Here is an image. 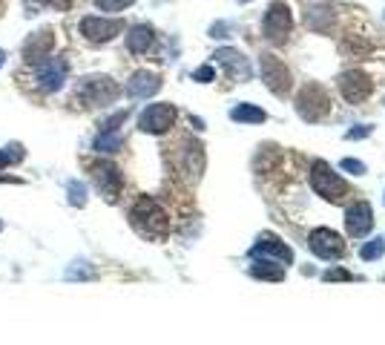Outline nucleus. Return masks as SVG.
<instances>
[{
	"instance_id": "nucleus-1",
	"label": "nucleus",
	"mask_w": 385,
	"mask_h": 345,
	"mask_svg": "<svg viewBox=\"0 0 385 345\" xmlns=\"http://www.w3.org/2000/svg\"><path fill=\"white\" fill-rule=\"evenodd\" d=\"M127 219H130V228L147 242H164L170 236V216L153 196H138L130 204Z\"/></svg>"
},
{
	"instance_id": "nucleus-2",
	"label": "nucleus",
	"mask_w": 385,
	"mask_h": 345,
	"mask_svg": "<svg viewBox=\"0 0 385 345\" xmlns=\"http://www.w3.org/2000/svg\"><path fill=\"white\" fill-rule=\"evenodd\" d=\"M121 96V86H118L109 75H83L75 84L72 98L75 104L86 107V110H98V107H109Z\"/></svg>"
},
{
	"instance_id": "nucleus-3",
	"label": "nucleus",
	"mask_w": 385,
	"mask_h": 345,
	"mask_svg": "<svg viewBox=\"0 0 385 345\" xmlns=\"http://www.w3.org/2000/svg\"><path fill=\"white\" fill-rule=\"evenodd\" d=\"M90 176H93L95 190L101 193V199L107 204H115L118 199H121V193H124V173H121V167H118L115 162L95 159L90 164Z\"/></svg>"
},
{
	"instance_id": "nucleus-4",
	"label": "nucleus",
	"mask_w": 385,
	"mask_h": 345,
	"mask_svg": "<svg viewBox=\"0 0 385 345\" xmlns=\"http://www.w3.org/2000/svg\"><path fill=\"white\" fill-rule=\"evenodd\" d=\"M311 190L325 202H342L348 196V184L339 178V173L331 170L322 159L311 162Z\"/></svg>"
},
{
	"instance_id": "nucleus-5",
	"label": "nucleus",
	"mask_w": 385,
	"mask_h": 345,
	"mask_svg": "<svg viewBox=\"0 0 385 345\" xmlns=\"http://www.w3.org/2000/svg\"><path fill=\"white\" fill-rule=\"evenodd\" d=\"M35 70V86L41 89V92H46V96H52V92H58V89H64V84H67V75H69V64L64 58H46L43 64H38V67H32Z\"/></svg>"
},
{
	"instance_id": "nucleus-6",
	"label": "nucleus",
	"mask_w": 385,
	"mask_h": 345,
	"mask_svg": "<svg viewBox=\"0 0 385 345\" xmlns=\"http://www.w3.org/2000/svg\"><path fill=\"white\" fill-rule=\"evenodd\" d=\"M296 112H299L305 121H322L325 115L331 112V98L328 92H325L322 86L311 84L299 92V98H296Z\"/></svg>"
},
{
	"instance_id": "nucleus-7",
	"label": "nucleus",
	"mask_w": 385,
	"mask_h": 345,
	"mask_svg": "<svg viewBox=\"0 0 385 345\" xmlns=\"http://www.w3.org/2000/svg\"><path fill=\"white\" fill-rule=\"evenodd\" d=\"M81 35L90 41V44H109L115 35L124 32V20L121 18H98V15H90L81 20Z\"/></svg>"
},
{
	"instance_id": "nucleus-8",
	"label": "nucleus",
	"mask_w": 385,
	"mask_h": 345,
	"mask_svg": "<svg viewBox=\"0 0 385 345\" xmlns=\"http://www.w3.org/2000/svg\"><path fill=\"white\" fill-rule=\"evenodd\" d=\"M175 107L173 104H150L138 115V130L147 136H164L175 124Z\"/></svg>"
},
{
	"instance_id": "nucleus-9",
	"label": "nucleus",
	"mask_w": 385,
	"mask_h": 345,
	"mask_svg": "<svg viewBox=\"0 0 385 345\" xmlns=\"http://www.w3.org/2000/svg\"><path fill=\"white\" fill-rule=\"evenodd\" d=\"M250 256H262V259H273V262H279V265H293V247L290 245H285L276 233H271V230H264L259 239H256V245L250 247Z\"/></svg>"
},
{
	"instance_id": "nucleus-10",
	"label": "nucleus",
	"mask_w": 385,
	"mask_h": 345,
	"mask_svg": "<svg viewBox=\"0 0 385 345\" xmlns=\"http://www.w3.org/2000/svg\"><path fill=\"white\" fill-rule=\"evenodd\" d=\"M52 49H55V32H52V29H38V32H32V35L26 38V44L20 49L23 64L26 67L43 64V60L52 55Z\"/></svg>"
},
{
	"instance_id": "nucleus-11",
	"label": "nucleus",
	"mask_w": 385,
	"mask_h": 345,
	"mask_svg": "<svg viewBox=\"0 0 385 345\" xmlns=\"http://www.w3.org/2000/svg\"><path fill=\"white\" fill-rule=\"evenodd\" d=\"M308 247L313 250V254L325 262L331 259H339L345 254V242L339 239V233H334L331 228H316L308 233Z\"/></svg>"
},
{
	"instance_id": "nucleus-12",
	"label": "nucleus",
	"mask_w": 385,
	"mask_h": 345,
	"mask_svg": "<svg viewBox=\"0 0 385 345\" xmlns=\"http://www.w3.org/2000/svg\"><path fill=\"white\" fill-rule=\"evenodd\" d=\"M259 70H262L264 86H268L273 96H285V92L290 89V72H288V67L282 64L276 55H262Z\"/></svg>"
},
{
	"instance_id": "nucleus-13",
	"label": "nucleus",
	"mask_w": 385,
	"mask_h": 345,
	"mask_svg": "<svg viewBox=\"0 0 385 345\" xmlns=\"http://www.w3.org/2000/svg\"><path fill=\"white\" fill-rule=\"evenodd\" d=\"M204 147L198 144V141H193V138H184L182 141V147H179V170L187 176V178H193V181H198L201 178V173H204Z\"/></svg>"
},
{
	"instance_id": "nucleus-14",
	"label": "nucleus",
	"mask_w": 385,
	"mask_h": 345,
	"mask_svg": "<svg viewBox=\"0 0 385 345\" xmlns=\"http://www.w3.org/2000/svg\"><path fill=\"white\" fill-rule=\"evenodd\" d=\"M371 89H374V81L365 75V72H342L339 75V92H342V98L351 101V104H360L371 96Z\"/></svg>"
},
{
	"instance_id": "nucleus-15",
	"label": "nucleus",
	"mask_w": 385,
	"mask_h": 345,
	"mask_svg": "<svg viewBox=\"0 0 385 345\" xmlns=\"http://www.w3.org/2000/svg\"><path fill=\"white\" fill-rule=\"evenodd\" d=\"M290 32V9L288 4H271L268 15H264V38L282 44Z\"/></svg>"
},
{
	"instance_id": "nucleus-16",
	"label": "nucleus",
	"mask_w": 385,
	"mask_h": 345,
	"mask_svg": "<svg viewBox=\"0 0 385 345\" xmlns=\"http://www.w3.org/2000/svg\"><path fill=\"white\" fill-rule=\"evenodd\" d=\"M371 228H374V210H371V204L368 202H353L345 210V230H348V236L363 239Z\"/></svg>"
},
{
	"instance_id": "nucleus-17",
	"label": "nucleus",
	"mask_w": 385,
	"mask_h": 345,
	"mask_svg": "<svg viewBox=\"0 0 385 345\" xmlns=\"http://www.w3.org/2000/svg\"><path fill=\"white\" fill-rule=\"evenodd\" d=\"M158 89H161V75H156V72H150V70H138V72H133L130 81H127V96L135 98V101L153 98Z\"/></svg>"
},
{
	"instance_id": "nucleus-18",
	"label": "nucleus",
	"mask_w": 385,
	"mask_h": 345,
	"mask_svg": "<svg viewBox=\"0 0 385 345\" xmlns=\"http://www.w3.org/2000/svg\"><path fill=\"white\" fill-rule=\"evenodd\" d=\"M213 58L227 70V75L233 81H248L250 78V64H248V58L239 49H219Z\"/></svg>"
},
{
	"instance_id": "nucleus-19",
	"label": "nucleus",
	"mask_w": 385,
	"mask_h": 345,
	"mask_svg": "<svg viewBox=\"0 0 385 345\" xmlns=\"http://www.w3.org/2000/svg\"><path fill=\"white\" fill-rule=\"evenodd\" d=\"M153 44H156V32H153V26H147V23H138L127 32V49L133 55H147L153 49Z\"/></svg>"
},
{
	"instance_id": "nucleus-20",
	"label": "nucleus",
	"mask_w": 385,
	"mask_h": 345,
	"mask_svg": "<svg viewBox=\"0 0 385 345\" xmlns=\"http://www.w3.org/2000/svg\"><path fill=\"white\" fill-rule=\"evenodd\" d=\"M230 118L239 121V124H264L268 121V112H264L262 107H256V104H236L230 110Z\"/></svg>"
},
{
	"instance_id": "nucleus-21",
	"label": "nucleus",
	"mask_w": 385,
	"mask_h": 345,
	"mask_svg": "<svg viewBox=\"0 0 385 345\" xmlns=\"http://www.w3.org/2000/svg\"><path fill=\"white\" fill-rule=\"evenodd\" d=\"M250 276L268 279V282H282V279H285V265H279V262H273V259H262V262L250 265Z\"/></svg>"
},
{
	"instance_id": "nucleus-22",
	"label": "nucleus",
	"mask_w": 385,
	"mask_h": 345,
	"mask_svg": "<svg viewBox=\"0 0 385 345\" xmlns=\"http://www.w3.org/2000/svg\"><path fill=\"white\" fill-rule=\"evenodd\" d=\"M98 273H95V268L86 262V259H75L67 271H64V279H69V282H90V279H95Z\"/></svg>"
},
{
	"instance_id": "nucleus-23",
	"label": "nucleus",
	"mask_w": 385,
	"mask_h": 345,
	"mask_svg": "<svg viewBox=\"0 0 385 345\" xmlns=\"http://www.w3.org/2000/svg\"><path fill=\"white\" fill-rule=\"evenodd\" d=\"M121 144H124L121 130H115V133H101V130H98L93 147H95L98 152H118V150H121Z\"/></svg>"
},
{
	"instance_id": "nucleus-24",
	"label": "nucleus",
	"mask_w": 385,
	"mask_h": 345,
	"mask_svg": "<svg viewBox=\"0 0 385 345\" xmlns=\"http://www.w3.org/2000/svg\"><path fill=\"white\" fill-rule=\"evenodd\" d=\"M23 159H26V150H23L20 144H9V147L0 150V170L15 167V164H20Z\"/></svg>"
},
{
	"instance_id": "nucleus-25",
	"label": "nucleus",
	"mask_w": 385,
	"mask_h": 345,
	"mask_svg": "<svg viewBox=\"0 0 385 345\" xmlns=\"http://www.w3.org/2000/svg\"><path fill=\"white\" fill-rule=\"evenodd\" d=\"M385 254V239L382 236H377V239H371V242H365L363 247H360V259L363 262H374V259H379Z\"/></svg>"
},
{
	"instance_id": "nucleus-26",
	"label": "nucleus",
	"mask_w": 385,
	"mask_h": 345,
	"mask_svg": "<svg viewBox=\"0 0 385 345\" xmlns=\"http://www.w3.org/2000/svg\"><path fill=\"white\" fill-rule=\"evenodd\" d=\"M67 199H69L72 207H83V204H86V184L69 181V184H67Z\"/></svg>"
},
{
	"instance_id": "nucleus-27",
	"label": "nucleus",
	"mask_w": 385,
	"mask_h": 345,
	"mask_svg": "<svg viewBox=\"0 0 385 345\" xmlns=\"http://www.w3.org/2000/svg\"><path fill=\"white\" fill-rule=\"evenodd\" d=\"M26 4H29V15H38L41 6H52L58 12H67L72 6V0H26Z\"/></svg>"
},
{
	"instance_id": "nucleus-28",
	"label": "nucleus",
	"mask_w": 385,
	"mask_h": 345,
	"mask_svg": "<svg viewBox=\"0 0 385 345\" xmlns=\"http://www.w3.org/2000/svg\"><path fill=\"white\" fill-rule=\"evenodd\" d=\"M127 115H130L127 110H118L115 115H109V118L101 124V133H115V130H121V124L127 121Z\"/></svg>"
},
{
	"instance_id": "nucleus-29",
	"label": "nucleus",
	"mask_w": 385,
	"mask_h": 345,
	"mask_svg": "<svg viewBox=\"0 0 385 345\" xmlns=\"http://www.w3.org/2000/svg\"><path fill=\"white\" fill-rule=\"evenodd\" d=\"M135 0H95V6L101 12H124L127 6H133Z\"/></svg>"
},
{
	"instance_id": "nucleus-30",
	"label": "nucleus",
	"mask_w": 385,
	"mask_h": 345,
	"mask_svg": "<svg viewBox=\"0 0 385 345\" xmlns=\"http://www.w3.org/2000/svg\"><path fill=\"white\" fill-rule=\"evenodd\" d=\"M339 167H342L345 173H351V176H365V173H368L365 162H360V159H342Z\"/></svg>"
},
{
	"instance_id": "nucleus-31",
	"label": "nucleus",
	"mask_w": 385,
	"mask_h": 345,
	"mask_svg": "<svg viewBox=\"0 0 385 345\" xmlns=\"http://www.w3.org/2000/svg\"><path fill=\"white\" fill-rule=\"evenodd\" d=\"M371 130H374L371 124H360V127L348 130V133H345V138H348V141H360V138H368V136H371Z\"/></svg>"
},
{
	"instance_id": "nucleus-32",
	"label": "nucleus",
	"mask_w": 385,
	"mask_h": 345,
	"mask_svg": "<svg viewBox=\"0 0 385 345\" xmlns=\"http://www.w3.org/2000/svg\"><path fill=\"white\" fill-rule=\"evenodd\" d=\"M216 78V70L213 67H198L196 72H193V81H198V84H207V81H213Z\"/></svg>"
},
{
	"instance_id": "nucleus-33",
	"label": "nucleus",
	"mask_w": 385,
	"mask_h": 345,
	"mask_svg": "<svg viewBox=\"0 0 385 345\" xmlns=\"http://www.w3.org/2000/svg\"><path fill=\"white\" fill-rule=\"evenodd\" d=\"M325 279H328V282H348L351 273L345 268H331V271H325Z\"/></svg>"
},
{
	"instance_id": "nucleus-34",
	"label": "nucleus",
	"mask_w": 385,
	"mask_h": 345,
	"mask_svg": "<svg viewBox=\"0 0 385 345\" xmlns=\"http://www.w3.org/2000/svg\"><path fill=\"white\" fill-rule=\"evenodd\" d=\"M0 184H23V178H18V176H6V173H0Z\"/></svg>"
},
{
	"instance_id": "nucleus-35",
	"label": "nucleus",
	"mask_w": 385,
	"mask_h": 345,
	"mask_svg": "<svg viewBox=\"0 0 385 345\" xmlns=\"http://www.w3.org/2000/svg\"><path fill=\"white\" fill-rule=\"evenodd\" d=\"M4 64H6V52H4V49H0V67H4Z\"/></svg>"
},
{
	"instance_id": "nucleus-36",
	"label": "nucleus",
	"mask_w": 385,
	"mask_h": 345,
	"mask_svg": "<svg viewBox=\"0 0 385 345\" xmlns=\"http://www.w3.org/2000/svg\"><path fill=\"white\" fill-rule=\"evenodd\" d=\"M239 4H250V0H239Z\"/></svg>"
},
{
	"instance_id": "nucleus-37",
	"label": "nucleus",
	"mask_w": 385,
	"mask_h": 345,
	"mask_svg": "<svg viewBox=\"0 0 385 345\" xmlns=\"http://www.w3.org/2000/svg\"><path fill=\"white\" fill-rule=\"evenodd\" d=\"M0 230H4V222H0Z\"/></svg>"
}]
</instances>
